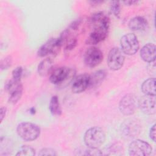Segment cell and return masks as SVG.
Masks as SVG:
<instances>
[{
    "instance_id": "27",
    "label": "cell",
    "mask_w": 156,
    "mask_h": 156,
    "mask_svg": "<svg viewBox=\"0 0 156 156\" xmlns=\"http://www.w3.org/2000/svg\"><path fill=\"white\" fill-rule=\"evenodd\" d=\"M83 155H102L101 151L98 149V148H91L87 147V148L83 149Z\"/></svg>"
},
{
    "instance_id": "31",
    "label": "cell",
    "mask_w": 156,
    "mask_h": 156,
    "mask_svg": "<svg viewBox=\"0 0 156 156\" xmlns=\"http://www.w3.org/2000/svg\"><path fill=\"white\" fill-rule=\"evenodd\" d=\"M126 5H135V4H137L139 1H126L123 2Z\"/></svg>"
},
{
    "instance_id": "3",
    "label": "cell",
    "mask_w": 156,
    "mask_h": 156,
    "mask_svg": "<svg viewBox=\"0 0 156 156\" xmlns=\"http://www.w3.org/2000/svg\"><path fill=\"white\" fill-rule=\"evenodd\" d=\"M83 141L87 147L99 148L105 141V133L101 127H92L85 132Z\"/></svg>"
},
{
    "instance_id": "4",
    "label": "cell",
    "mask_w": 156,
    "mask_h": 156,
    "mask_svg": "<svg viewBox=\"0 0 156 156\" xmlns=\"http://www.w3.org/2000/svg\"><path fill=\"white\" fill-rule=\"evenodd\" d=\"M18 135L27 141H34L40 135V128L35 124L30 122H22L16 127Z\"/></svg>"
},
{
    "instance_id": "30",
    "label": "cell",
    "mask_w": 156,
    "mask_h": 156,
    "mask_svg": "<svg viewBox=\"0 0 156 156\" xmlns=\"http://www.w3.org/2000/svg\"><path fill=\"white\" fill-rule=\"evenodd\" d=\"M6 112H7V108L5 107H2L1 108L0 110V117H1V122L2 121L3 119L5 118V114H6Z\"/></svg>"
},
{
    "instance_id": "1",
    "label": "cell",
    "mask_w": 156,
    "mask_h": 156,
    "mask_svg": "<svg viewBox=\"0 0 156 156\" xmlns=\"http://www.w3.org/2000/svg\"><path fill=\"white\" fill-rule=\"evenodd\" d=\"M91 32L86 39L87 44L94 45L104 41L107 37L110 27V18L103 12L93 13L89 20Z\"/></svg>"
},
{
    "instance_id": "15",
    "label": "cell",
    "mask_w": 156,
    "mask_h": 156,
    "mask_svg": "<svg viewBox=\"0 0 156 156\" xmlns=\"http://www.w3.org/2000/svg\"><path fill=\"white\" fill-rule=\"evenodd\" d=\"M141 58L147 63H152L155 60L156 48L153 43H147L140 50Z\"/></svg>"
},
{
    "instance_id": "28",
    "label": "cell",
    "mask_w": 156,
    "mask_h": 156,
    "mask_svg": "<svg viewBox=\"0 0 156 156\" xmlns=\"http://www.w3.org/2000/svg\"><path fill=\"white\" fill-rule=\"evenodd\" d=\"M39 155L43 156V155H46V156H55L57 155L56 152L54 149L52 148H49V147H45L41 149L39 153Z\"/></svg>"
},
{
    "instance_id": "29",
    "label": "cell",
    "mask_w": 156,
    "mask_h": 156,
    "mask_svg": "<svg viewBox=\"0 0 156 156\" xmlns=\"http://www.w3.org/2000/svg\"><path fill=\"white\" fill-rule=\"evenodd\" d=\"M149 137L150 138L154 141H155V124H154L153 126H151V127L150 128V130H149Z\"/></svg>"
},
{
    "instance_id": "26",
    "label": "cell",
    "mask_w": 156,
    "mask_h": 156,
    "mask_svg": "<svg viewBox=\"0 0 156 156\" xmlns=\"http://www.w3.org/2000/svg\"><path fill=\"white\" fill-rule=\"evenodd\" d=\"M23 69L21 66H17L12 71V79L15 81H21Z\"/></svg>"
},
{
    "instance_id": "5",
    "label": "cell",
    "mask_w": 156,
    "mask_h": 156,
    "mask_svg": "<svg viewBox=\"0 0 156 156\" xmlns=\"http://www.w3.org/2000/svg\"><path fill=\"white\" fill-rule=\"evenodd\" d=\"M121 49L124 54L128 55H134L140 48L139 41L136 36L132 33L124 35L120 40Z\"/></svg>"
},
{
    "instance_id": "16",
    "label": "cell",
    "mask_w": 156,
    "mask_h": 156,
    "mask_svg": "<svg viewBox=\"0 0 156 156\" xmlns=\"http://www.w3.org/2000/svg\"><path fill=\"white\" fill-rule=\"evenodd\" d=\"M128 26L129 29L133 31H141L147 28L148 23L144 17L137 16L129 21Z\"/></svg>"
},
{
    "instance_id": "8",
    "label": "cell",
    "mask_w": 156,
    "mask_h": 156,
    "mask_svg": "<svg viewBox=\"0 0 156 156\" xmlns=\"http://www.w3.org/2000/svg\"><path fill=\"white\" fill-rule=\"evenodd\" d=\"M5 89L9 92V102L11 104H16L21 99L23 91L21 81H15L12 79L5 83Z\"/></svg>"
},
{
    "instance_id": "12",
    "label": "cell",
    "mask_w": 156,
    "mask_h": 156,
    "mask_svg": "<svg viewBox=\"0 0 156 156\" xmlns=\"http://www.w3.org/2000/svg\"><path fill=\"white\" fill-rule=\"evenodd\" d=\"M74 30L68 27L65 29L58 37L63 46L66 51L73 49L77 45V39Z\"/></svg>"
},
{
    "instance_id": "10",
    "label": "cell",
    "mask_w": 156,
    "mask_h": 156,
    "mask_svg": "<svg viewBox=\"0 0 156 156\" xmlns=\"http://www.w3.org/2000/svg\"><path fill=\"white\" fill-rule=\"evenodd\" d=\"M62 44L59 38H52L41 45L37 51V55L43 57L48 55H55L59 52Z\"/></svg>"
},
{
    "instance_id": "22",
    "label": "cell",
    "mask_w": 156,
    "mask_h": 156,
    "mask_svg": "<svg viewBox=\"0 0 156 156\" xmlns=\"http://www.w3.org/2000/svg\"><path fill=\"white\" fill-rule=\"evenodd\" d=\"M35 155V150L30 146H23L16 154V156H33Z\"/></svg>"
},
{
    "instance_id": "9",
    "label": "cell",
    "mask_w": 156,
    "mask_h": 156,
    "mask_svg": "<svg viewBox=\"0 0 156 156\" xmlns=\"http://www.w3.org/2000/svg\"><path fill=\"white\" fill-rule=\"evenodd\" d=\"M138 101H137L133 94H127L124 96L119 101V111L125 116H130L135 112L138 107Z\"/></svg>"
},
{
    "instance_id": "32",
    "label": "cell",
    "mask_w": 156,
    "mask_h": 156,
    "mask_svg": "<svg viewBox=\"0 0 156 156\" xmlns=\"http://www.w3.org/2000/svg\"><path fill=\"white\" fill-rule=\"evenodd\" d=\"M90 2L91 3V4H100V3H102V2H103V1H90Z\"/></svg>"
},
{
    "instance_id": "25",
    "label": "cell",
    "mask_w": 156,
    "mask_h": 156,
    "mask_svg": "<svg viewBox=\"0 0 156 156\" xmlns=\"http://www.w3.org/2000/svg\"><path fill=\"white\" fill-rule=\"evenodd\" d=\"M12 64V58L11 56L8 55L3 58L0 63V67L1 70H5L9 69Z\"/></svg>"
},
{
    "instance_id": "19",
    "label": "cell",
    "mask_w": 156,
    "mask_h": 156,
    "mask_svg": "<svg viewBox=\"0 0 156 156\" xmlns=\"http://www.w3.org/2000/svg\"><path fill=\"white\" fill-rule=\"evenodd\" d=\"M141 88L144 95L155 96V79L153 77L144 80Z\"/></svg>"
},
{
    "instance_id": "23",
    "label": "cell",
    "mask_w": 156,
    "mask_h": 156,
    "mask_svg": "<svg viewBox=\"0 0 156 156\" xmlns=\"http://www.w3.org/2000/svg\"><path fill=\"white\" fill-rule=\"evenodd\" d=\"M110 12L116 18H119L121 14V4L119 1H114L111 2Z\"/></svg>"
},
{
    "instance_id": "18",
    "label": "cell",
    "mask_w": 156,
    "mask_h": 156,
    "mask_svg": "<svg viewBox=\"0 0 156 156\" xmlns=\"http://www.w3.org/2000/svg\"><path fill=\"white\" fill-rule=\"evenodd\" d=\"M53 60L50 58H47L40 62L38 65L37 71L41 76H46L52 72L53 67Z\"/></svg>"
},
{
    "instance_id": "21",
    "label": "cell",
    "mask_w": 156,
    "mask_h": 156,
    "mask_svg": "<svg viewBox=\"0 0 156 156\" xmlns=\"http://www.w3.org/2000/svg\"><path fill=\"white\" fill-rule=\"evenodd\" d=\"M49 108L52 115L58 116L62 114V109L60 105L58 98L57 96H53L51 98Z\"/></svg>"
},
{
    "instance_id": "14",
    "label": "cell",
    "mask_w": 156,
    "mask_h": 156,
    "mask_svg": "<svg viewBox=\"0 0 156 156\" xmlns=\"http://www.w3.org/2000/svg\"><path fill=\"white\" fill-rule=\"evenodd\" d=\"M138 106L145 115H151L154 114L155 113V96L144 95L139 99Z\"/></svg>"
},
{
    "instance_id": "2",
    "label": "cell",
    "mask_w": 156,
    "mask_h": 156,
    "mask_svg": "<svg viewBox=\"0 0 156 156\" xmlns=\"http://www.w3.org/2000/svg\"><path fill=\"white\" fill-rule=\"evenodd\" d=\"M75 74L76 71L74 68L61 66L52 71L50 73L49 80L54 85L64 87L72 82Z\"/></svg>"
},
{
    "instance_id": "13",
    "label": "cell",
    "mask_w": 156,
    "mask_h": 156,
    "mask_svg": "<svg viewBox=\"0 0 156 156\" xmlns=\"http://www.w3.org/2000/svg\"><path fill=\"white\" fill-rule=\"evenodd\" d=\"M90 75L83 73L75 76L71 82V90L74 93H80L89 88Z\"/></svg>"
},
{
    "instance_id": "24",
    "label": "cell",
    "mask_w": 156,
    "mask_h": 156,
    "mask_svg": "<svg viewBox=\"0 0 156 156\" xmlns=\"http://www.w3.org/2000/svg\"><path fill=\"white\" fill-rule=\"evenodd\" d=\"M1 155H8L10 154V145L9 142H7L6 140L4 138V142L3 139H1Z\"/></svg>"
},
{
    "instance_id": "11",
    "label": "cell",
    "mask_w": 156,
    "mask_h": 156,
    "mask_svg": "<svg viewBox=\"0 0 156 156\" xmlns=\"http://www.w3.org/2000/svg\"><path fill=\"white\" fill-rule=\"evenodd\" d=\"M103 60L102 52L96 47L88 48L84 54V63L89 68L98 66Z\"/></svg>"
},
{
    "instance_id": "20",
    "label": "cell",
    "mask_w": 156,
    "mask_h": 156,
    "mask_svg": "<svg viewBox=\"0 0 156 156\" xmlns=\"http://www.w3.org/2000/svg\"><path fill=\"white\" fill-rule=\"evenodd\" d=\"M136 121H127L121 127L122 128V132L129 137H134L140 132V126L135 122Z\"/></svg>"
},
{
    "instance_id": "7",
    "label": "cell",
    "mask_w": 156,
    "mask_h": 156,
    "mask_svg": "<svg viewBox=\"0 0 156 156\" xmlns=\"http://www.w3.org/2000/svg\"><path fill=\"white\" fill-rule=\"evenodd\" d=\"M152 151L150 144L141 140H135L132 141L128 148L129 154L131 156H148Z\"/></svg>"
},
{
    "instance_id": "6",
    "label": "cell",
    "mask_w": 156,
    "mask_h": 156,
    "mask_svg": "<svg viewBox=\"0 0 156 156\" xmlns=\"http://www.w3.org/2000/svg\"><path fill=\"white\" fill-rule=\"evenodd\" d=\"M125 56L121 49L115 47L112 48L107 56V62L108 68L112 71L120 69L124 63Z\"/></svg>"
},
{
    "instance_id": "17",
    "label": "cell",
    "mask_w": 156,
    "mask_h": 156,
    "mask_svg": "<svg viewBox=\"0 0 156 156\" xmlns=\"http://www.w3.org/2000/svg\"><path fill=\"white\" fill-rule=\"evenodd\" d=\"M107 73L104 69H100L95 71L90 75V80L89 88H93L99 87L104 80Z\"/></svg>"
}]
</instances>
